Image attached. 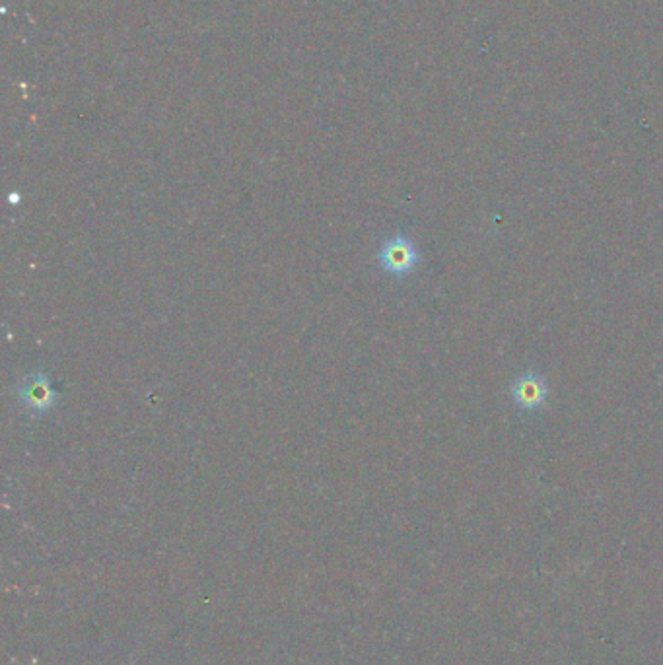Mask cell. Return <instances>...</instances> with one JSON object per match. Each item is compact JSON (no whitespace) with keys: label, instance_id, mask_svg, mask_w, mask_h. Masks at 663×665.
<instances>
[{"label":"cell","instance_id":"cell-2","mask_svg":"<svg viewBox=\"0 0 663 665\" xmlns=\"http://www.w3.org/2000/svg\"><path fill=\"white\" fill-rule=\"evenodd\" d=\"M18 397L24 405V409L32 415V417H41L45 413H49L57 401H59V393L53 389V384L49 380V376L45 372H35L32 376H28L20 387H18Z\"/></svg>","mask_w":663,"mask_h":665},{"label":"cell","instance_id":"cell-3","mask_svg":"<svg viewBox=\"0 0 663 665\" xmlns=\"http://www.w3.org/2000/svg\"><path fill=\"white\" fill-rule=\"evenodd\" d=\"M510 395L520 411L535 413L543 409L549 401V384L545 382L543 376L529 370L512 382Z\"/></svg>","mask_w":663,"mask_h":665},{"label":"cell","instance_id":"cell-1","mask_svg":"<svg viewBox=\"0 0 663 665\" xmlns=\"http://www.w3.org/2000/svg\"><path fill=\"white\" fill-rule=\"evenodd\" d=\"M378 263L389 277L405 279L420 265L419 247L407 234H395L380 247Z\"/></svg>","mask_w":663,"mask_h":665}]
</instances>
